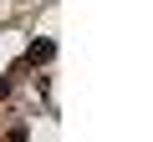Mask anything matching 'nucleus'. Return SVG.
I'll list each match as a JSON object with an SVG mask.
<instances>
[{
    "label": "nucleus",
    "mask_w": 153,
    "mask_h": 142,
    "mask_svg": "<svg viewBox=\"0 0 153 142\" xmlns=\"http://www.w3.org/2000/svg\"><path fill=\"white\" fill-rule=\"evenodd\" d=\"M31 61H51V41H36L31 46Z\"/></svg>",
    "instance_id": "1"
}]
</instances>
